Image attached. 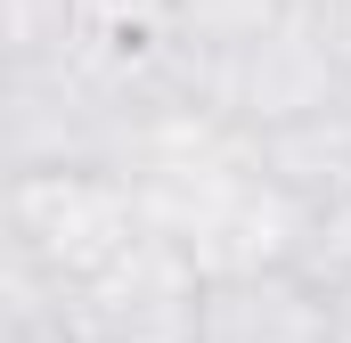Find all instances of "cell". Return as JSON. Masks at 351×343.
Instances as JSON below:
<instances>
[{"label":"cell","instance_id":"6da1fadb","mask_svg":"<svg viewBox=\"0 0 351 343\" xmlns=\"http://www.w3.org/2000/svg\"><path fill=\"white\" fill-rule=\"evenodd\" d=\"M188 343H343V319L311 278L245 270V278H204Z\"/></svg>","mask_w":351,"mask_h":343},{"label":"cell","instance_id":"7a4b0ae2","mask_svg":"<svg viewBox=\"0 0 351 343\" xmlns=\"http://www.w3.org/2000/svg\"><path fill=\"white\" fill-rule=\"evenodd\" d=\"M335 131H343V164H351V98H343V115H335Z\"/></svg>","mask_w":351,"mask_h":343},{"label":"cell","instance_id":"3957f363","mask_svg":"<svg viewBox=\"0 0 351 343\" xmlns=\"http://www.w3.org/2000/svg\"><path fill=\"white\" fill-rule=\"evenodd\" d=\"M49 343H74V335H49Z\"/></svg>","mask_w":351,"mask_h":343}]
</instances>
